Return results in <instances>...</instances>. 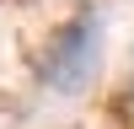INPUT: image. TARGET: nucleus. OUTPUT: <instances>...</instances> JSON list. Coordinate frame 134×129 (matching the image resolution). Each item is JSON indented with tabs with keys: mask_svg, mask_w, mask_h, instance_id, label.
Returning <instances> with one entry per match:
<instances>
[{
	"mask_svg": "<svg viewBox=\"0 0 134 129\" xmlns=\"http://www.w3.org/2000/svg\"><path fill=\"white\" fill-rule=\"evenodd\" d=\"M97 70V16H75L64 22L48 38V54H43V81L54 92H81Z\"/></svg>",
	"mask_w": 134,
	"mask_h": 129,
	"instance_id": "nucleus-1",
	"label": "nucleus"
}]
</instances>
